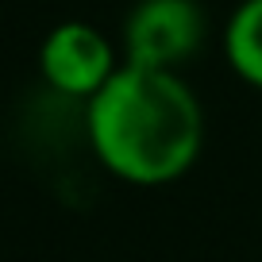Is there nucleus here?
<instances>
[{
	"mask_svg": "<svg viewBox=\"0 0 262 262\" xmlns=\"http://www.w3.org/2000/svg\"><path fill=\"white\" fill-rule=\"evenodd\" d=\"M85 135L112 178L127 185H170L205 147V108L178 70L127 66L85 100Z\"/></svg>",
	"mask_w": 262,
	"mask_h": 262,
	"instance_id": "nucleus-1",
	"label": "nucleus"
},
{
	"mask_svg": "<svg viewBox=\"0 0 262 262\" xmlns=\"http://www.w3.org/2000/svg\"><path fill=\"white\" fill-rule=\"evenodd\" d=\"M205 42V8L196 0H135L123 19V62L178 70Z\"/></svg>",
	"mask_w": 262,
	"mask_h": 262,
	"instance_id": "nucleus-2",
	"label": "nucleus"
},
{
	"mask_svg": "<svg viewBox=\"0 0 262 262\" xmlns=\"http://www.w3.org/2000/svg\"><path fill=\"white\" fill-rule=\"evenodd\" d=\"M120 66L123 58L112 47V39L85 19H66V24L50 27L39 47L42 81L58 97H70V100H93L112 81Z\"/></svg>",
	"mask_w": 262,
	"mask_h": 262,
	"instance_id": "nucleus-3",
	"label": "nucleus"
},
{
	"mask_svg": "<svg viewBox=\"0 0 262 262\" xmlns=\"http://www.w3.org/2000/svg\"><path fill=\"white\" fill-rule=\"evenodd\" d=\"M224 58L239 81L262 93V0H239L224 27Z\"/></svg>",
	"mask_w": 262,
	"mask_h": 262,
	"instance_id": "nucleus-4",
	"label": "nucleus"
}]
</instances>
